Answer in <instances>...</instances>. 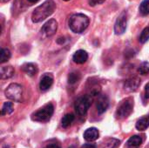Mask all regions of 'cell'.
<instances>
[{
    "instance_id": "24",
    "label": "cell",
    "mask_w": 149,
    "mask_h": 148,
    "mask_svg": "<svg viewBox=\"0 0 149 148\" xmlns=\"http://www.w3.org/2000/svg\"><path fill=\"white\" fill-rule=\"evenodd\" d=\"M149 39V27H146L140 35L139 41L141 44H145Z\"/></svg>"
},
{
    "instance_id": "32",
    "label": "cell",
    "mask_w": 149,
    "mask_h": 148,
    "mask_svg": "<svg viewBox=\"0 0 149 148\" xmlns=\"http://www.w3.org/2000/svg\"><path fill=\"white\" fill-rule=\"evenodd\" d=\"M64 1H69V0H64Z\"/></svg>"
},
{
    "instance_id": "6",
    "label": "cell",
    "mask_w": 149,
    "mask_h": 148,
    "mask_svg": "<svg viewBox=\"0 0 149 148\" xmlns=\"http://www.w3.org/2000/svg\"><path fill=\"white\" fill-rule=\"evenodd\" d=\"M22 95H23V87L16 83L10 84L5 90L6 98L12 101L20 102L22 99Z\"/></svg>"
},
{
    "instance_id": "5",
    "label": "cell",
    "mask_w": 149,
    "mask_h": 148,
    "mask_svg": "<svg viewBox=\"0 0 149 148\" xmlns=\"http://www.w3.org/2000/svg\"><path fill=\"white\" fill-rule=\"evenodd\" d=\"M92 105V98L90 95H86L79 98L74 105V109L79 116H85Z\"/></svg>"
},
{
    "instance_id": "25",
    "label": "cell",
    "mask_w": 149,
    "mask_h": 148,
    "mask_svg": "<svg viewBox=\"0 0 149 148\" xmlns=\"http://www.w3.org/2000/svg\"><path fill=\"white\" fill-rule=\"evenodd\" d=\"M138 72L141 75H148L149 73V62H143L138 68Z\"/></svg>"
},
{
    "instance_id": "10",
    "label": "cell",
    "mask_w": 149,
    "mask_h": 148,
    "mask_svg": "<svg viewBox=\"0 0 149 148\" xmlns=\"http://www.w3.org/2000/svg\"><path fill=\"white\" fill-rule=\"evenodd\" d=\"M53 84V77L50 73H45L40 79L39 88L42 92H45L51 88Z\"/></svg>"
},
{
    "instance_id": "17",
    "label": "cell",
    "mask_w": 149,
    "mask_h": 148,
    "mask_svg": "<svg viewBox=\"0 0 149 148\" xmlns=\"http://www.w3.org/2000/svg\"><path fill=\"white\" fill-rule=\"evenodd\" d=\"M142 144V139L138 135H134L129 138L127 142V148H138Z\"/></svg>"
},
{
    "instance_id": "22",
    "label": "cell",
    "mask_w": 149,
    "mask_h": 148,
    "mask_svg": "<svg viewBox=\"0 0 149 148\" xmlns=\"http://www.w3.org/2000/svg\"><path fill=\"white\" fill-rule=\"evenodd\" d=\"M140 12L143 16H147L149 14V0H144L141 2L140 5Z\"/></svg>"
},
{
    "instance_id": "23",
    "label": "cell",
    "mask_w": 149,
    "mask_h": 148,
    "mask_svg": "<svg viewBox=\"0 0 149 148\" xmlns=\"http://www.w3.org/2000/svg\"><path fill=\"white\" fill-rule=\"evenodd\" d=\"M120 141L116 139H109L107 140L106 143H104V148H116L120 146Z\"/></svg>"
},
{
    "instance_id": "11",
    "label": "cell",
    "mask_w": 149,
    "mask_h": 148,
    "mask_svg": "<svg viewBox=\"0 0 149 148\" xmlns=\"http://www.w3.org/2000/svg\"><path fill=\"white\" fill-rule=\"evenodd\" d=\"M109 106V99L106 95H100L97 100L96 107L100 114L104 113Z\"/></svg>"
},
{
    "instance_id": "4",
    "label": "cell",
    "mask_w": 149,
    "mask_h": 148,
    "mask_svg": "<svg viewBox=\"0 0 149 148\" xmlns=\"http://www.w3.org/2000/svg\"><path fill=\"white\" fill-rule=\"evenodd\" d=\"M134 110V100L129 98L121 102V104L118 106L115 116L118 120H123L127 118Z\"/></svg>"
},
{
    "instance_id": "15",
    "label": "cell",
    "mask_w": 149,
    "mask_h": 148,
    "mask_svg": "<svg viewBox=\"0 0 149 148\" xmlns=\"http://www.w3.org/2000/svg\"><path fill=\"white\" fill-rule=\"evenodd\" d=\"M15 73V70L12 66H3L0 70V77L2 79H7L11 78Z\"/></svg>"
},
{
    "instance_id": "26",
    "label": "cell",
    "mask_w": 149,
    "mask_h": 148,
    "mask_svg": "<svg viewBox=\"0 0 149 148\" xmlns=\"http://www.w3.org/2000/svg\"><path fill=\"white\" fill-rule=\"evenodd\" d=\"M81 148H97L95 144H91V143H86V144H84Z\"/></svg>"
},
{
    "instance_id": "27",
    "label": "cell",
    "mask_w": 149,
    "mask_h": 148,
    "mask_svg": "<svg viewBox=\"0 0 149 148\" xmlns=\"http://www.w3.org/2000/svg\"><path fill=\"white\" fill-rule=\"evenodd\" d=\"M145 97L149 99V83H148L145 86Z\"/></svg>"
},
{
    "instance_id": "14",
    "label": "cell",
    "mask_w": 149,
    "mask_h": 148,
    "mask_svg": "<svg viewBox=\"0 0 149 148\" xmlns=\"http://www.w3.org/2000/svg\"><path fill=\"white\" fill-rule=\"evenodd\" d=\"M22 70L24 73H26L30 77H33L38 72V67L35 64L26 63L22 66Z\"/></svg>"
},
{
    "instance_id": "13",
    "label": "cell",
    "mask_w": 149,
    "mask_h": 148,
    "mask_svg": "<svg viewBox=\"0 0 149 148\" xmlns=\"http://www.w3.org/2000/svg\"><path fill=\"white\" fill-rule=\"evenodd\" d=\"M72 59L76 64L81 65L86 62V60L88 59V54L84 50H79L73 54Z\"/></svg>"
},
{
    "instance_id": "9",
    "label": "cell",
    "mask_w": 149,
    "mask_h": 148,
    "mask_svg": "<svg viewBox=\"0 0 149 148\" xmlns=\"http://www.w3.org/2000/svg\"><path fill=\"white\" fill-rule=\"evenodd\" d=\"M141 85V79L137 77L131 78L124 83V89L128 92H135Z\"/></svg>"
},
{
    "instance_id": "12",
    "label": "cell",
    "mask_w": 149,
    "mask_h": 148,
    "mask_svg": "<svg viewBox=\"0 0 149 148\" xmlns=\"http://www.w3.org/2000/svg\"><path fill=\"white\" fill-rule=\"evenodd\" d=\"M100 133L97 128L95 127H91L88 128L87 130H86V132L84 133V139L86 141L92 142V141H95L99 139Z\"/></svg>"
},
{
    "instance_id": "3",
    "label": "cell",
    "mask_w": 149,
    "mask_h": 148,
    "mask_svg": "<svg viewBox=\"0 0 149 148\" xmlns=\"http://www.w3.org/2000/svg\"><path fill=\"white\" fill-rule=\"evenodd\" d=\"M53 113L54 106L52 103H49L38 111H37L35 113H33L31 119L32 120L38 122H47L51 120L52 116L53 115Z\"/></svg>"
},
{
    "instance_id": "1",
    "label": "cell",
    "mask_w": 149,
    "mask_h": 148,
    "mask_svg": "<svg viewBox=\"0 0 149 148\" xmlns=\"http://www.w3.org/2000/svg\"><path fill=\"white\" fill-rule=\"evenodd\" d=\"M56 10V3L53 0H46L38 6L32 12L31 20L33 23H40L50 17Z\"/></svg>"
},
{
    "instance_id": "21",
    "label": "cell",
    "mask_w": 149,
    "mask_h": 148,
    "mask_svg": "<svg viewBox=\"0 0 149 148\" xmlns=\"http://www.w3.org/2000/svg\"><path fill=\"white\" fill-rule=\"evenodd\" d=\"M80 78H81V75L79 72H72L68 75V83L71 85H73L77 83L78 81H79Z\"/></svg>"
},
{
    "instance_id": "28",
    "label": "cell",
    "mask_w": 149,
    "mask_h": 148,
    "mask_svg": "<svg viewBox=\"0 0 149 148\" xmlns=\"http://www.w3.org/2000/svg\"><path fill=\"white\" fill-rule=\"evenodd\" d=\"M105 0H92L91 2H90V3H93V5H94V4H97V3H103Z\"/></svg>"
},
{
    "instance_id": "20",
    "label": "cell",
    "mask_w": 149,
    "mask_h": 148,
    "mask_svg": "<svg viewBox=\"0 0 149 148\" xmlns=\"http://www.w3.org/2000/svg\"><path fill=\"white\" fill-rule=\"evenodd\" d=\"M10 51L6 49V48H2L1 50V54H0V63L3 64L5 62H7L10 58Z\"/></svg>"
},
{
    "instance_id": "2",
    "label": "cell",
    "mask_w": 149,
    "mask_h": 148,
    "mask_svg": "<svg viewBox=\"0 0 149 148\" xmlns=\"http://www.w3.org/2000/svg\"><path fill=\"white\" fill-rule=\"evenodd\" d=\"M89 18L82 13L73 14L69 18V27L74 33L83 32L89 25Z\"/></svg>"
},
{
    "instance_id": "31",
    "label": "cell",
    "mask_w": 149,
    "mask_h": 148,
    "mask_svg": "<svg viewBox=\"0 0 149 148\" xmlns=\"http://www.w3.org/2000/svg\"><path fill=\"white\" fill-rule=\"evenodd\" d=\"M10 0H0V2L1 3H7V2H9Z\"/></svg>"
},
{
    "instance_id": "8",
    "label": "cell",
    "mask_w": 149,
    "mask_h": 148,
    "mask_svg": "<svg viewBox=\"0 0 149 148\" xmlns=\"http://www.w3.org/2000/svg\"><path fill=\"white\" fill-rule=\"evenodd\" d=\"M57 30H58V22L55 19L52 18L43 25L41 29V32L45 37H52L56 33Z\"/></svg>"
},
{
    "instance_id": "16",
    "label": "cell",
    "mask_w": 149,
    "mask_h": 148,
    "mask_svg": "<svg viewBox=\"0 0 149 148\" xmlns=\"http://www.w3.org/2000/svg\"><path fill=\"white\" fill-rule=\"evenodd\" d=\"M136 129L139 131H145L147 128L149 127V115H146L141 117L137 122H136Z\"/></svg>"
},
{
    "instance_id": "19",
    "label": "cell",
    "mask_w": 149,
    "mask_h": 148,
    "mask_svg": "<svg viewBox=\"0 0 149 148\" xmlns=\"http://www.w3.org/2000/svg\"><path fill=\"white\" fill-rule=\"evenodd\" d=\"M14 111V107H13V104L11 102H5L2 107V111H1V114L2 115H9L11 114Z\"/></svg>"
},
{
    "instance_id": "29",
    "label": "cell",
    "mask_w": 149,
    "mask_h": 148,
    "mask_svg": "<svg viewBox=\"0 0 149 148\" xmlns=\"http://www.w3.org/2000/svg\"><path fill=\"white\" fill-rule=\"evenodd\" d=\"M45 148H61L59 146L56 145V144H52V145H48Z\"/></svg>"
},
{
    "instance_id": "18",
    "label": "cell",
    "mask_w": 149,
    "mask_h": 148,
    "mask_svg": "<svg viewBox=\"0 0 149 148\" xmlns=\"http://www.w3.org/2000/svg\"><path fill=\"white\" fill-rule=\"evenodd\" d=\"M75 120V116L72 113H68L64 116V118L61 120V125L64 128H67L72 125L73 120Z\"/></svg>"
},
{
    "instance_id": "30",
    "label": "cell",
    "mask_w": 149,
    "mask_h": 148,
    "mask_svg": "<svg viewBox=\"0 0 149 148\" xmlns=\"http://www.w3.org/2000/svg\"><path fill=\"white\" fill-rule=\"evenodd\" d=\"M30 3H37L38 1H39V0H28Z\"/></svg>"
},
{
    "instance_id": "7",
    "label": "cell",
    "mask_w": 149,
    "mask_h": 148,
    "mask_svg": "<svg viewBox=\"0 0 149 148\" xmlns=\"http://www.w3.org/2000/svg\"><path fill=\"white\" fill-rule=\"evenodd\" d=\"M127 24V13L123 11L117 18L114 24V32L116 35H121L126 31Z\"/></svg>"
}]
</instances>
